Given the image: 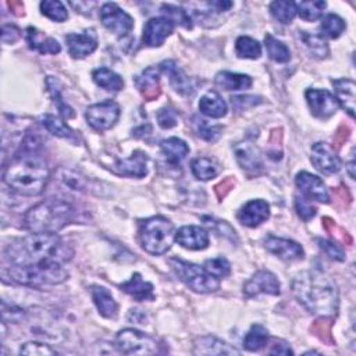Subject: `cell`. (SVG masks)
Here are the masks:
<instances>
[{
  "mask_svg": "<svg viewBox=\"0 0 356 356\" xmlns=\"http://www.w3.org/2000/svg\"><path fill=\"white\" fill-rule=\"evenodd\" d=\"M73 251L57 234L32 232L9 245L6 258L15 266H44L70 261Z\"/></svg>",
  "mask_w": 356,
  "mask_h": 356,
  "instance_id": "cell-1",
  "label": "cell"
},
{
  "mask_svg": "<svg viewBox=\"0 0 356 356\" xmlns=\"http://www.w3.org/2000/svg\"><path fill=\"white\" fill-rule=\"evenodd\" d=\"M292 292L310 313L331 317L338 312L339 294L335 281L320 270L303 272L292 281Z\"/></svg>",
  "mask_w": 356,
  "mask_h": 356,
  "instance_id": "cell-2",
  "label": "cell"
},
{
  "mask_svg": "<svg viewBox=\"0 0 356 356\" xmlns=\"http://www.w3.org/2000/svg\"><path fill=\"white\" fill-rule=\"evenodd\" d=\"M49 167L38 153L20 152L5 170V182L17 194L37 196L49 181Z\"/></svg>",
  "mask_w": 356,
  "mask_h": 356,
  "instance_id": "cell-3",
  "label": "cell"
},
{
  "mask_svg": "<svg viewBox=\"0 0 356 356\" xmlns=\"http://www.w3.org/2000/svg\"><path fill=\"white\" fill-rule=\"evenodd\" d=\"M74 207L62 199H48L31 207L24 216V225L31 232L56 234L74 218Z\"/></svg>",
  "mask_w": 356,
  "mask_h": 356,
  "instance_id": "cell-4",
  "label": "cell"
},
{
  "mask_svg": "<svg viewBox=\"0 0 356 356\" xmlns=\"http://www.w3.org/2000/svg\"><path fill=\"white\" fill-rule=\"evenodd\" d=\"M3 279H10L13 283L39 288L45 285L62 284L67 280L68 273L63 268V263L44 265V266H15L3 269Z\"/></svg>",
  "mask_w": 356,
  "mask_h": 356,
  "instance_id": "cell-5",
  "label": "cell"
},
{
  "mask_svg": "<svg viewBox=\"0 0 356 356\" xmlns=\"http://www.w3.org/2000/svg\"><path fill=\"white\" fill-rule=\"evenodd\" d=\"M176 240L174 225L163 216L145 220L140 228V241L142 248L151 255H165Z\"/></svg>",
  "mask_w": 356,
  "mask_h": 356,
  "instance_id": "cell-6",
  "label": "cell"
},
{
  "mask_svg": "<svg viewBox=\"0 0 356 356\" xmlns=\"http://www.w3.org/2000/svg\"><path fill=\"white\" fill-rule=\"evenodd\" d=\"M176 273L181 277V280L194 291L207 294L214 292L220 288L218 279L209 274L203 268L185 262L178 258H173L169 261Z\"/></svg>",
  "mask_w": 356,
  "mask_h": 356,
  "instance_id": "cell-7",
  "label": "cell"
},
{
  "mask_svg": "<svg viewBox=\"0 0 356 356\" xmlns=\"http://www.w3.org/2000/svg\"><path fill=\"white\" fill-rule=\"evenodd\" d=\"M115 348L127 355H155L159 352L155 338L134 328L118 331L115 335Z\"/></svg>",
  "mask_w": 356,
  "mask_h": 356,
  "instance_id": "cell-8",
  "label": "cell"
},
{
  "mask_svg": "<svg viewBox=\"0 0 356 356\" xmlns=\"http://www.w3.org/2000/svg\"><path fill=\"white\" fill-rule=\"evenodd\" d=\"M86 122L96 131H106L114 127L120 118V106L114 100H104L86 109Z\"/></svg>",
  "mask_w": 356,
  "mask_h": 356,
  "instance_id": "cell-9",
  "label": "cell"
},
{
  "mask_svg": "<svg viewBox=\"0 0 356 356\" xmlns=\"http://www.w3.org/2000/svg\"><path fill=\"white\" fill-rule=\"evenodd\" d=\"M102 24L117 37H126L134 28L133 17L115 3H106L100 9Z\"/></svg>",
  "mask_w": 356,
  "mask_h": 356,
  "instance_id": "cell-10",
  "label": "cell"
},
{
  "mask_svg": "<svg viewBox=\"0 0 356 356\" xmlns=\"http://www.w3.org/2000/svg\"><path fill=\"white\" fill-rule=\"evenodd\" d=\"M305 96L313 115L320 118V120H327V118L334 115L339 109L337 97L326 89L312 88L306 91Z\"/></svg>",
  "mask_w": 356,
  "mask_h": 356,
  "instance_id": "cell-11",
  "label": "cell"
},
{
  "mask_svg": "<svg viewBox=\"0 0 356 356\" xmlns=\"http://www.w3.org/2000/svg\"><path fill=\"white\" fill-rule=\"evenodd\" d=\"M312 165L323 174H334L341 170V159L337 156L334 148L326 142H317L312 147Z\"/></svg>",
  "mask_w": 356,
  "mask_h": 356,
  "instance_id": "cell-12",
  "label": "cell"
},
{
  "mask_svg": "<svg viewBox=\"0 0 356 356\" xmlns=\"http://www.w3.org/2000/svg\"><path fill=\"white\" fill-rule=\"evenodd\" d=\"M174 24L165 17L151 19L144 26V44L149 48H158L173 34Z\"/></svg>",
  "mask_w": 356,
  "mask_h": 356,
  "instance_id": "cell-13",
  "label": "cell"
},
{
  "mask_svg": "<svg viewBox=\"0 0 356 356\" xmlns=\"http://www.w3.org/2000/svg\"><path fill=\"white\" fill-rule=\"evenodd\" d=\"M66 44L70 56L74 59H84L93 53L97 48V35L95 30H85L82 34H68Z\"/></svg>",
  "mask_w": 356,
  "mask_h": 356,
  "instance_id": "cell-14",
  "label": "cell"
},
{
  "mask_svg": "<svg viewBox=\"0 0 356 356\" xmlns=\"http://www.w3.org/2000/svg\"><path fill=\"white\" fill-rule=\"evenodd\" d=\"M265 248L270 254L279 256L280 259L290 261V262L301 261L305 256L303 248L298 243L291 241V240H285V238H279V236H274V235L266 236Z\"/></svg>",
  "mask_w": 356,
  "mask_h": 356,
  "instance_id": "cell-15",
  "label": "cell"
},
{
  "mask_svg": "<svg viewBox=\"0 0 356 356\" xmlns=\"http://www.w3.org/2000/svg\"><path fill=\"white\" fill-rule=\"evenodd\" d=\"M234 152H235L236 162H238V165L244 170L252 171V173H259L263 170L262 153H261L259 148L256 145H254L252 142L243 141V142L235 144Z\"/></svg>",
  "mask_w": 356,
  "mask_h": 356,
  "instance_id": "cell-16",
  "label": "cell"
},
{
  "mask_svg": "<svg viewBox=\"0 0 356 356\" xmlns=\"http://www.w3.org/2000/svg\"><path fill=\"white\" fill-rule=\"evenodd\" d=\"M176 241L185 250L202 251L209 245V234L198 225H185L176 232Z\"/></svg>",
  "mask_w": 356,
  "mask_h": 356,
  "instance_id": "cell-17",
  "label": "cell"
},
{
  "mask_svg": "<svg viewBox=\"0 0 356 356\" xmlns=\"http://www.w3.org/2000/svg\"><path fill=\"white\" fill-rule=\"evenodd\" d=\"M244 292L247 297H256L259 294L269 295H280V283L277 277L268 272H258L244 287Z\"/></svg>",
  "mask_w": 356,
  "mask_h": 356,
  "instance_id": "cell-18",
  "label": "cell"
},
{
  "mask_svg": "<svg viewBox=\"0 0 356 356\" xmlns=\"http://www.w3.org/2000/svg\"><path fill=\"white\" fill-rule=\"evenodd\" d=\"M295 182H297V187L301 189V192L306 195L309 199L319 200L321 203L330 202L328 191L324 182L317 176H313L308 171H302L297 176Z\"/></svg>",
  "mask_w": 356,
  "mask_h": 356,
  "instance_id": "cell-19",
  "label": "cell"
},
{
  "mask_svg": "<svg viewBox=\"0 0 356 356\" xmlns=\"http://www.w3.org/2000/svg\"><path fill=\"white\" fill-rule=\"evenodd\" d=\"M270 216V206L263 199L250 200L238 212V220L247 227H258L265 223Z\"/></svg>",
  "mask_w": 356,
  "mask_h": 356,
  "instance_id": "cell-20",
  "label": "cell"
},
{
  "mask_svg": "<svg viewBox=\"0 0 356 356\" xmlns=\"http://www.w3.org/2000/svg\"><path fill=\"white\" fill-rule=\"evenodd\" d=\"M194 353L195 355H240V350L234 346L228 345L227 342L213 337L206 335L200 337L194 342Z\"/></svg>",
  "mask_w": 356,
  "mask_h": 356,
  "instance_id": "cell-21",
  "label": "cell"
},
{
  "mask_svg": "<svg viewBox=\"0 0 356 356\" xmlns=\"http://www.w3.org/2000/svg\"><path fill=\"white\" fill-rule=\"evenodd\" d=\"M160 68L148 67L138 77H135V85L147 100H153L160 95Z\"/></svg>",
  "mask_w": 356,
  "mask_h": 356,
  "instance_id": "cell-22",
  "label": "cell"
},
{
  "mask_svg": "<svg viewBox=\"0 0 356 356\" xmlns=\"http://www.w3.org/2000/svg\"><path fill=\"white\" fill-rule=\"evenodd\" d=\"M115 170L123 176L142 178L148 174V156L141 151H135L131 158L118 160Z\"/></svg>",
  "mask_w": 356,
  "mask_h": 356,
  "instance_id": "cell-23",
  "label": "cell"
},
{
  "mask_svg": "<svg viewBox=\"0 0 356 356\" xmlns=\"http://www.w3.org/2000/svg\"><path fill=\"white\" fill-rule=\"evenodd\" d=\"M159 68L162 71H165L169 78H170V84L171 86L181 95L188 96L194 93V88L191 85V81L188 78V75L173 62V60H166L163 62Z\"/></svg>",
  "mask_w": 356,
  "mask_h": 356,
  "instance_id": "cell-24",
  "label": "cell"
},
{
  "mask_svg": "<svg viewBox=\"0 0 356 356\" xmlns=\"http://www.w3.org/2000/svg\"><path fill=\"white\" fill-rule=\"evenodd\" d=\"M26 39L32 50H37L42 55H57L62 50L60 44L56 39L46 37L45 34L39 32L37 28L32 27L27 28Z\"/></svg>",
  "mask_w": 356,
  "mask_h": 356,
  "instance_id": "cell-25",
  "label": "cell"
},
{
  "mask_svg": "<svg viewBox=\"0 0 356 356\" xmlns=\"http://www.w3.org/2000/svg\"><path fill=\"white\" fill-rule=\"evenodd\" d=\"M332 86L335 89V93H337L335 97L339 106H342L345 111H348V114L353 117L355 115V91H356L355 81L349 78L335 79L332 81Z\"/></svg>",
  "mask_w": 356,
  "mask_h": 356,
  "instance_id": "cell-26",
  "label": "cell"
},
{
  "mask_svg": "<svg viewBox=\"0 0 356 356\" xmlns=\"http://www.w3.org/2000/svg\"><path fill=\"white\" fill-rule=\"evenodd\" d=\"M91 294H92V299H93L99 313L106 319H115L118 306H117V302L114 301L113 295L110 294V291L106 290L104 287L93 285L91 288Z\"/></svg>",
  "mask_w": 356,
  "mask_h": 356,
  "instance_id": "cell-27",
  "label": "cell"
},
{
  "mask_svg": "<svg viewBox=\"0 0 356 356\" xmlns=\"http://www.w3.org/2000/svg\"><path fill=\"white\" fill-rule=\"evenodd\" d=\"M120 288L131 295L135 301H153L155 294H153V285L142 279L140 273H135L130 281L124 283L120 285Z\"/></svg>",
  "mask_w": 356,
  "mask_h": 356,
  "instance_id": "cell-28",
  "label": "cell"
},
{
  "mask_svg": "<svg viewBox=\"0 0 356 356\" xmlns=\"http://www.w3.org/2000/svg\"><path fill=\"white\" fill-rule=\"evenodd\" d=\"M199 110L207 117L221 118L227 114V103L216 91H209L200 97Z\"/></svg>",
  "mask_w": 356,
  "mask_h": 356,
  "instance_id": "cell-29",
  "label": "cell"
},
{
  "mask_svg": "<svg viewBox=\"0 0 356 356\" xmlns=\"http://www.w3.org/2000/svg\"><path fill=\"white\" fill-rule=\"evenodd\" d=\"M216 85L224 91H243L252 86V78L245 74L221 71L216 75Z\"/></svg>",
  "mask_w": 356,
  "mask_h": 356,
  "instance_id": "cell-30",
  "label": "cell"
},
{
  "mask_svg": "<svg viewBox=\"0 0 356 356\" xmlns=\"http://www.w3.org/2000/svg\"><path fill=\"white\" fill-rule=\"evenodd\" d=\"M160 148L167 158V162L173 166H180L189 153V147L180 138H169L160 144Z\"/></svg>",
  "mask_w": 356,
  "mask_h": 356,
  "instance_id": "cell-31",
  "label": "cell"
},
{
  "mask_svg": "<svg viewBox=\"0 0 356 356\" xmlns=\"http://www.w3.org/2000/svg\"><path fill=\"white\" fill-rule=\"evenodd\" d=\"M39 122L55 137L64 138L68 141H74L77 138L75 133L62 120L60 117H56L53 114H44L39 117Z\"/></svg>",
  "mask_w": 356,
  "mask_h": 356,
  "instance_id": "cell-32",
  "label": "cell"
},
{
  "mask_svg": "<svg viewBox=\"0 0 356 356\" xmlns=\"http://www.w3.org/2000/svg\"><path fill=\"white\" fill-rule=\"evenodd\" d=\"M92 78L93 81L103 89L106 91H113V92H118L122 91L123 86H124V81L123 78L115 74L114 71L106 68V67H102V68H97L93 71L92 74Z\"/></svg>",
  "mask_w": 356,
  "mask_h": 356,
  "instance_id": "cell-33",
  "label": "cell"
},
{
  "mask_svg": "<svg viewBox=\"0 0 356 356\" xmlns=\"http://www.w3.org/2000/svg\"><path fill=\"white\" fill-rule=\"evenodd\" d=\"M192 173L198 180L209 181L220 173V166L214 159L210 158H198L191 165Z\"/></svg>",
  "mask_w": 356,
  "mask_h": 356,
  "instance_id": "cell-34",
  "label": "cell"
},
{
  "mask_svg": "<svg viewBox=\"0 0 356 356\" xmlns=\"http://www.w3.org/2000/svg\"><path fill=\"white\" fill-rule=\"evenodd\" d=\"M269 331L262 324H254L244 339V348L251 352H258L269 342Z\"/></svg>",
  "mask_w": 356,
  "mask_h": 356,
  "instance_id": "cell-35",
  "label": "cell"
},
{
  "mask_svg": "<svg viewBox=\"0 0 356 356\" xmlns=\"http://www.w3.org/2000/svg\"><path fill=\"white\" fill-rule=\"evenodd\" d=\"M236 56L241 59H259L262 55V45L250 37H240L235 42Z\"/></svg>",
  "mask_w": 356,
  "mask_h": 356,
  "instance_id": "cell-36",
  "label": "cell"
},
{
  "mask_svg": "<svg viewBox=\"0 0 356 356\" xmlns=\"http://www.w3.org/2000/svg\"><path fill=\"white\" fill-rule=\"evenodd\" d=\"M265 44H266V50L272 60L277 63H287L291 60V50L287 48L284 42L268 34L265 38Z\"/></svg>",
  "mask_w": 356,
  "mask_h": 356,
  "instance_id": "cell-37",
  "label": "cell"
},
{
  "mask_svg": "<svg viewBox=\"0 0 356 356\" xmlns=\"http://www.w3.org/2000/svg\"><path fill=\"white\" fill-rule=\"evenodd\" d=\"M301 39L308 48L309 53L316 57V59H326L330 53L327 42L323 39V37L308 34V32H301Z\"/></svg>",
  "mask_w": 356,
  "mask_h": 356,
  "instance_id": "cell-38",
  "label": "cell"
},
{
  "mask_svg": "<svg viewBox=\"0 0 356 356\" xmlns=\"http://www.w3.org/2000/svg\"><path fill=\"white\" fill-rule=\"evenodd\" d=\"M270 12L274 16V19L283 24H290L298 15L297 3L283 2V0H280V2H273L270 5Z\"/></svg>",
  "mask_w": 356,
  "mask_h": 356,
  "instance_id": "cell-39",
  "label": "cell"
},
{
  "mask_svg": "<svg viewBox=\"0 0 356 356\" xmlns=\"http://www.w3.org/2000/svg\"><path fill=\"white\" fill-rule=\"evenodd\" d=\"M346 26H345V21L337 16V15H327L323 21H321V26H320V30L321 32L331 38V39H337L344 31H345Z\"/></svg>",
  "mask_w": 356,
  "mask_h": 356,
  "instance_id": "cell-40",
  "label": "cell"
},
{
  "mask_svg": "<svg viewBox=\"0 0 356 356\" xmlns=\"http://www.w3.org/2000/svg\"><path fill=\"white\" fill-rule=\"evenodd\" d=\"M326 2H301L297 5V12L305 21H316L323 16Z\"/></svg>",
  "mask_w": 356,
  "mask_h": 356,
  "instance_id": "cell-41",
  "label": "cell"
},
{
  "mask_svg": "<svg viewBox=\"0 0 356 356\" xmlns=\"http://www.w3.org/2000/svg\"><path fill=\"white\" fill-rule=\"evenodd\" d=\"M41 10L44 16L57 23H63L68 19V13L66 8L63 6L62 2H59V0H45V2L41 3Z\"/></svg>",
  "mask_w": 356,
  "mask_h": 356,
  "instance_id": "cell-42",
  "label": "cell"
},
{
  "mask_svg": "<svg viewBox=\"0 0 356 356\" xmlns=\"http://www.w3.org/2000/svg\"><path fill=\"white\" fill-rule=\"evenodd\" d=\"M162 13L165 16H167V19L173 24H180L181 27H184L187 30L192 28V20L184 9L173 6V5H163L162 6Z\"/></svg>",
  "mask_w": 356,
  "mask_h": 356,
  "instance_id": "cell-43",
  "label": "cell"
},
{
  "mask_svg": "<svg viewBox=\"0 0 356 356\" xmlns=\"http://www.w3.org/2000/svg\"><path fill=\"white\" fill-rule=\"evenodd\" d=\"M209 274H212L216 279H224L229 274L231 268L229 263L227 262V259H224L223 256L218 258H213L205 262V268H203Z\"/></svg>",
  "mask_w": 356,
  "mask_h": 356,
  "instance_id": "cell-44",
  "label": "cell"
},
{
  "mask_svg": "<svg viewBox=\"0 0 356 356\" xmlns=\"http://www.w3.org/2000/svg\"><path fill=\"white\" fill-rule=\"evenodd\" d=\"M195 129H196L198 135L207 142H216L223 134L221 126H210L205 120H198L195 124Z\"/></svg>",
  "mask_w": 356,
  "mask_h": 356,
  "instance_id": "cell-45",
  "label": "cell"
},
{
  "mask_svg": "<svg viewBox=\"0 0 356 356\" xmlns=\"http://www.w3.org/2000/svg\"><path fill=\"white\" fill-rule=\"evenodd\" d=\"M21 355H35V356H50L57 355L55 349H52L49 345L39 344V342H27L20 348Z\"/></svg>",
  "mask_w": 356,
  "mask_h": 356,
  "instance_id": "cell-46",
  "label": "cell"
},
{
  "mask_svg": "<svg viewBox=\"0 0 356 356\" xmlns=\"http://www.w3.org/2000/svg\"><path fill=\"white\" fill-rule=\"evenodd\" d=\"M313 332L324 342L327 344H331L332 342V338L330 335L331 332V320L330 317H326V316H321L319 320L315 321V326H313Z\"/></svg>",
  "mask_w": 356,
  "mask_h": 356,
  "instance_id": "cell-47",
  "label": "cell"
},
{
  "mask_svg": "<svg viewBox=\"0 0 356 356\" xmlns=\"http://www.w3.org/2000/svg\"><path fill=\"white\" fill-rule=\"evenodd\" d=\"M158 122H159V126L165 130H170L173 127L177 126L178 123V115L174 110L171 109H162L159 110L158 113Z\"/></svg>",
  "mask_w": 356,
  "mask_h": 356,
  "instance_id": "cell-48",
  "label": "cell"
},
{
  "mask_svg": "<svg viewBox=\"0 0 356 356\" xmlns=\"http://www.w3.org/2000/svg\"><path fill=\"white\" fill-rule=\"evenodd\" d=\"M295 209L298 212V216L305 221L316 216V207L305 198H299V196L295 198Z\"/></svg>",
  "mask_w": 356,
  "mask_h": 356,
  "instance_id": "cell-49",
  "label": "cell"
},
{
  "mask_svg": "<svg viewBox=\"0 0 356 356\" xmlns=\"http://www.w3.org/2000/svg\"><path fill=\"white\" fill-rule=\"evenodd\" d=\"M231 103H232V107L235 110L243 111V110H247L250 107H254V106L262 103V99L259 96H250V95H247V96H232Z\"/></svg>",
  "mask_w": 356,
  "mask_h": 356,
  "instance_id": "cell-50",
  "label": "cell"
},
{
  "mask_svg": "<svg viewBox=\"0 0 356 356\" xmlns=\"http://www.w3.org/2000/svg\"><path fill=\"white\" fill-rule=\"evenodd\" d=\"M317 243L320 244V248L326 252V255L330 256L331 259L338 261V262L345 261V254H344L342 248L339 245H337L335 243L327 241V240H319Z\"/></svg>",
  "mask_w": 356,
  "mask_h": 356,
  "instance_id": "cell-51",
  "label": "cell"
},
{
  "mask_svg": "<svg viewBox=\"0 0 356 356\" xmlns=\"http://www.w3.org/2000/svg\"><path fill=\"white\" fill-rule=\"evenodd\" d=\"M53 82H55V86H52V84H50V82H48V88L50 89V92H52V95H53L55 103L57 102V107H59L60 113H62V114H63V117H66V118H71V117H74V111H73V109H70L67 104H64L63 99L60 97V91L56 88L57 81H56L55 78H53Z\"/></svg>",
  "mask_w": 356,
  "mask_h": 356,
  "instance_id": "cell-52",
  "label": "cell"
},
{
  "mask_svg": "<svg viewBox=\"0 0 356 356\" xmlns=\"http://www.w3.org/2000/svg\"><path fill=\"white\" fill-rule=\"evenodd\" d=\"M3 42L5 44H15L20 39L21 32L15 26H3Z\"/></svg>",
  "mask_w": 356,
  "mask_h": 356,
  "instance_id": "cell-53",
  "label": "cell"
},
{
  "mask_svg": "<svg viewBox=\"0 0 356 356\" xmlns=\"http://www.w3.org/2000/svg\"><path fill=\"white\" fill-rule=\"evenodd\" d=\"M270 353H272V355H292L294 352H292V349L290 348V345H288L287 342L280 341V342H277V344L273 346V349L270 350Z\"/></svg>",
  "mask_w": 356,
  "mask_h": 356,
  "instance_id": "cell-54",
  "label": "cell"
},
{
  "mask_svg": "<svg viewBox=\"0 0 356 356\" xmlns=\"http://www.w3.org/2000/svg\"><path fill=\"white\" fill-rule=\"evenodd\" d=\"M231 185H232L231 181H225V182L218 184V185L216 187V194H217V196H218L220 199H223V198L227 195V192L229 191Z\"/></svg>",
  "mask_w": 356,
  "mask_h": 356,
  "instance_id": "cell-55",
  "label": "cell"
},
{
  "mask_svg": "<svg viewBox=\"0 0 356 356\" xmlns=\"http://www.w3.org/2000/svg\"><path fill=\"white\" fill-rule=\"evenodd\" d=\"M9 6H10V9H13L16 13H19V12H23V10H24L23 3H20V2H12V3H9Z\"/></svg>",
  "mask_w": 356,
  "mask_h": 356,
  "instance_id": "cell-56",
  "label": "cell"
}]
</instances>
